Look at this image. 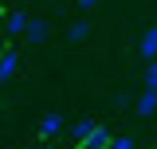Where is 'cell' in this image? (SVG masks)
<instances>
[{"label": "cell", "instance_id": "obj_1", "mask_svg": "<svg viewBox=\"0 0 157 149\" xmlns=\"http://www.w3.org/2000/svg\"><path fill=\"white\" fill-rule=\"evenodd\" d=\"M63 130H67L63 114H43V118H39V137H43V141H51V137H59Z\"/></svg>", "mask_w": 157, "mask_h": 149}, {"label": "cell", "instance_id": "obj_2", "mask_svg": "<svg viewBox=\"0 0 157 149\" xmlns=\"http://www.w3.org/2000/svg\"><path fill=\"white\" fill-rule=\"evenodd\" d=\"M110 137H114V133L106 130V126H90V133H86V137H82V141H78V149H106V141H110Z\"/></svg>", "mask_w": 157, "mask_h": 149}, {"label": "cell", "instance_id": "obj_3", "mask_svg": "<svg viewBox=\"0 0 157 149\" xmlns=\"http://www.w3.org/2000/svg\"><path fill=\"white\" fill-rule=\"evenodd\" d=\"M47 36H51V24H47V20H32V16H28V28H24V39H28V43H43Z\"/></svg>", "mask_w": 157, "mask_h": 149}, {"label": "cell", "instance_id": "obj_4", "mask_svg": "<svg viewBox=\"0 0 157 149\" xmlns=\"http://www.w3.org/2000/svg\"><path fill=\"white\" fill-rule=\"evenodd\" d=\"M16 71H20V55H16V51H0V86L12 82Z\"/></svg>", "mask_w": 157, "mask_h": 149}, {"label": "cell", "instance_id": "obj_5", "mask_svg": "<svg viewBox=\"0 0 157 149\" xmlns=\"http://www.w3.org/2000/svg\"><path fill=\"white\" fill-rule=\"evenodd\" d=\"M134 110L141 114V118H153V114H157V90L145 86V94H137V98H134Z\"/></svg>", "mask_w": 157, "mask_h": 149}, {"label": "cell", "instance_id": "obj_6", "mask_svg": "<svg viewBox=\"0 0 157 149\" xmlns=\"http://www.w3.org/2000/svg\"><path fill=\"white\" fill-rule=\"evenodd\" d=\"M28 28V12H8L4 16V36H24Z\"/></svg>", "mask_w": 157, "mask_h": 149}, {"label": "cell", "instance_id": "obj_7", "mask_svg": "<svg viewBox=\"0 0 157 149\" xmlns=\"http://www.w3.org/2000/svg\"><path fill=\"white\" fill-rule=\"evenodd\" d=\"M137 51H141V59H157V28L141 32V39H137Z\"/></svg>", "mask_w": 157, "mask_h": 149}, {"label": "cell", "instance_id": "obj_8", "mask_svg": "<svg viewBox=\"0 0 157 149\" xmlns=\"http://www.w3.org/2000/svg\"><path fill=\"white\" fill-rule=\"evenodd\" d=\"M86 36H90V24H86V20H75V24L67 28V39H71V43H82Z\"/></svg>", "mask_w": 157, "mask_h": 149}, {"label": "cell", "instance_id": "obj_9", "mask_svg": "<svg viewBox=\"0 0 157 149\" xmlns=\"http://www.w3.org/2000/svg\"><path fill=\"white\" fill-rule=\"evenodd\" d=\"M90 126H94V122H90V118H82V122H75V126H71V130H67V133H71V141H75V145H78V141H82V137H86V133H90Z\"/></svg>", "mask_w": 157, "mask_h": 149}, {"label": "cell", "instance_id": "obj_10", "mask_svg": "<svg viewBox=\"0 0 157 149\" xmlns=\"http://www.w3.org/2000/svg\"><path fill=\"white\" fill-rule=\"evenodd\" d=\"M106 149H137V141L130 137V133H118V137H110V141H106Z\"/></svg>", "mask_w": 157, "mask_h": 149}, {"label": "cell", "instance_id": "obj_11", "mask_svg": "<svg viewBox=\"0 0 157 149\" xmlns=\"http://www.w3.org/2000/svg\"><path fill=\"white\" fill-rule=\"evenodd\" d=\"M145 86L157 90V59H145Z\"/></svg>", "mask_w": 157, "mask_h": 149}, {"label": "cell", "instance_id": "obj_12", "mask_svg": "<svg viewBox=\"0 0 157 149\" xmlns=\"http://www.w3.org/2000/svg\"><path fill=\"white\" fill-rule=\"evenodd\" d=\"M114 106L118 110H130L134 106V94H114Z\"/></svg>", "mask_w": 157, "mask_h": 149}, {"label": "cell", "instance_id": "obj_13", "mask_svg": "<svg viewBox=\"0 0 157 149\" xmlns=\"http://www.w3.org/2000/svg\"><path fill=\"white\" fill-rule=\"evenodd\" d=\"M78 8H82V12H90V8H98V0H78Z\"/></svg>", "mask_w": 157, "mask_h": 149}, {"label": "cell", "instance_id": "obj_14", "mask_svg": "<svg viewBox=\"0 0 157 149\" xmlns=\"http://www.w3.org/2000/svg\"><path fill=\"white\" fill-rule=\"evenodd\" d=\"M39 149H55V145H39Z\"/></svg>", "mask_w": 157, "mask_h": 149}]
</instances>
